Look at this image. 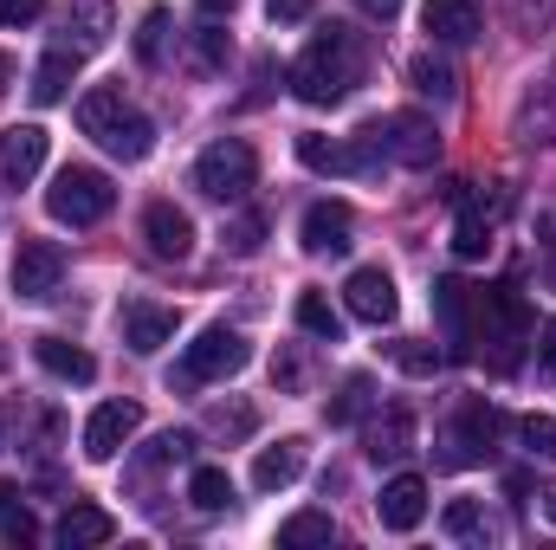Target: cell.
<instances>
[{
    "label": "cell",
    "instance_id": "cell-2",
    "mask_svg": "<svg viewBox=\"0 0 556 550\" xmlns=\"http://www.w3.org/2000/svg\"><path fill=\"white\" fill-rule=\"evenodd\" d=\"M78 130L85 137L104 142V155H117V162H142L149 149H155V124L124 104V91L117 85H98V91H85L78 98Z\"/></svg>",
    "mask_w": 556,
    "mask_h": 550
},
{
    "label": "cell",
    "instance_id": "cell-21",
    "mask_svg": "<svg viewBox=\"0 0 556 550\" xmlns=\"http://www.w3.org/2000/svg\"><path fill=\"white\" fill-rule=\"evenodd\" d=\"M466 285L459 278H433V317H440V330H446V343H453V357H466V343H472V324H466Z\"/></svg>",
    "mask_w": 556,
    "mask_h": 550
},
{
    "label": "cell",
    "instance_id": "cell-34",
    "mask_svg": "<svg viewBox=\"0 0 556 550\" xmlns=\"http://www.w3.org/2000/svg\"><path fill=\"white\" fill-rule=\"evenodd\" d=\"M162 39H168V13H162V7H149V13H142V26H137V59H142V65H155V59H162Z\"/></svg>",
    "mask_w": 556,
    "mask_h": 550
},
{
    "label": "cell",
    "instance_id": "cell-4",
    "mask_svg": "<svg viewBox=\"0 0 556 550\" xmlns=\"http://www.w3.org/2000/svg\"><path fill=\"white\" fill-rule=\"evenodd\" d=\"M253 182H260V155H253V142L220 137V142H207V149L194 155V188H201L207 201H247Z\"/></svg>",
    "mask_w": 556,
    "mask_h": 550
},
{
    "label": "cell",
    "instance_id": "cell-16",
    "mask_svg": "<svg viewBox=\"0 0 556 550\" xmlns=\"http://www.w3.org/2000/svg\"><path fill=\"white\" fill-rule=\"evenodd\" d=\"M376 518H382V532H415L427 518V479L420 473H395L382 486V499H376Z\"/></svg>",
    "mask_w": 556,
    "mask_h": 550
},
{
    "label": "cell",
    "instance_id": "cell-14",
    "mask_svg": "<svg viewBox=\"0 0 556 550\" xmlns=\"http://www.w3.org/2000/svg\"><path fill=\"white\" fill-rule=\"evenodd\" d=\"M117 330H124V343H130L137 357H155L162 343H175V311H168V304H149V298H124Z\"/></svg>",
    "mask_w": 556,
    "mask_h": 550
},
{
    "label": "cell",
    "instance_id": "cell-31",
    "mask_svg": "<svg viewBox=\"0 0 556 550\" xmlns=\"http://www.w3.org/2000/svg\"><path fill=\"white\" fill-rule=\"evenodd\" d=\"M369 396H376V383H369V376H350V383H343V396L330 402V427H350L356 414L369 409Z\"/></svg>",
    "mask_w": 556,
    "mask_h": 550
},
{
    "label": "cell",
    "instance_id": "cell-9",
    "mask_svg": "<svg viewBox=\"0 0 556 550\" xmlns=\"http://www.w3.org/2000/svg\"><path fill=\"white\" fill-rule=\"evenodd\" d=\"M479 304H485V317H492V330H485V343H492V370H518V343H525V304H518V291L511 285H492V291H479Z\"/></svg>",
    "mask_w": 556,
    "mask_h": 550
},
{
    "label": "cell",
    "instance_id": "cell-1",
    "mask_svg": "<svg viewBox=\"0 0 556 550\" xmlns=\"http://www.w3.org/2000/svg\"><path fill=\"white\" fill-rule=\"evenodd\" d=\"M356 85H363V33H350V26H324L304 46V59L291 65V91L304 104H317V111L343 104Z\"/></svg>",
    "mask_w": 556,
    "mask_h": 550
},
{
    "label": "cell",
    "instance_id": "cell-12",
    "mask_svg": "<svg viewBox=\"0 0 556 550\" xmlns=\"http://www.w3.org/2000/svg\"><path fill=\"white\" fill-rule=\"evenodd\" d=\"M343 304H350V317H363V324H395V311H402V298H395V278L382 273V266H356L350 285H343Z\"/></svg>",
    "mask_w": 556,
    "mask_h": 550
},
{
    "label": "cell",
    "instance_id": "cell-38",
    "mask_svg": "<svg viewBox=\"0 0 556 550\" xmlns=\"http://www.w3.org/2000/svg\"><path fill=\"white\" fill-rule=\"evenodd\" d=\"M46 13V0H0V26H33Z\"/></svg>",
    "mask_w": 556,
    "mask_h": 550
},
{
    "label": "cell",
    "instance_id": "cell-6",
    "mask_svg": "<svg viewBox=\"0 0 556 550\" xmlns=\"http://www.w3.org/2000/svg\"><path fill=\"white\" fill-rule=\"evenodd\" d=\"M498 427H505V414L492 409V402H466V409L453 414V427H446V447H440V466H479V460L492 453V440H498Z\"/></svg>",
    "mask_w": 556,
    "mask_h": 550
},
{
    "label": "cell",
    "instance_id": "cell-40",
    "mask_svg": "<svg viewBox=\"0 0 556 550\" xmlns=\"http://www.w3.org/2000/svg\"><path fill=\"white\" fill-rule=\"evenodd\" d=\"M0 538H7V545H33V538H39V525H33L26 512H13V518H0Z\"/></svg>",
    "mask_w": 556,
    "mask_h": 550
},
{
    "label": "cell",
    "instance_id": "cell-20",
    "mask_svg": "<svg viewBox=\"0 0 556 550\" xmlns=\"http://www.w3.org/2000/svg\"><path fill=\"white\" fill-rule=\"evenodd\" d=\"M33 357H39V370L46 376H59V383H91L98 376V363H91V350H78V343H65V337H33Z\"/></svg>",
    "mask_w": 556,
    "mask_h": 550
},
{
    "label": "cell",
    "instance_id": "cell-43",
    "mask_svg": "<svg viewBox=\"0 0 556 550\" xmlns=\"http://www.w3.org/2000/svg\"><path fill=\"white\" fill-rule=\"evenodd\" d=\"M356 7H363L369 20H395V13H402V0H356Z\"/></svg>",
    "mask_w": 556,
    "mask_h": 550
},
{
    "label": "cell",
    "instance_id": "cell-46",
    "mask_svg": "<svg viewBox=\"0 0 556 550\" xmlns=\"http://www.w3.org/2000/svg\"><path fill=\"white\" fill-rule=\"evenodd\" d=\"M544 512H551V525H556V486H551V492H544Z\"/></svg>",
    "mask_w": 556,
    "mask_h": 550
},
{
    "label": "cell",
    "instance_id": "cell-30",
    "mask_svg": "<svg viewBox=\"0 0 556 550\" xmlns=\"http://www.w3.org/2000/svg\"><path fill=\"white\" fill-rule=\"evenodd\" d=\"M408 78H415V91H427V98H440V104H446V98L459 91L453 65H446V59H433V52H420L415 65H408Z\"/></svg>",
    "mask_w": 556,
    "mask_h": 550
},
{
    "label": "cell",
    "instance_id": "cell-41",
    "mask_svg": "<svg viewBox=\"0 0 556 550\" xmlns=\"http://www.w3.org/2000/svg\"><path fill=\"white\" fill-rule=\"evenodd\" d=\"M311 7L317 0H273V20L278 26H298V20H311Z\"/></svg>",
    "mask_w": 556,
    "mask_h": 550
},
{
    "label": "cell",
    "instance_id": "cell-39",
    "mask_svg": "<svg viewBox=\"0 0 556 550\" xmlns=\"http://www.w3.org/2000/svg\"><path fill=\"white\" fill-rule=\"evenodd\" d=\"M538 376H544V383H556V317L538 330Z\"/></svg>",
    "mask_w": 556,
    "mask_h": 550
},
{
    "label": "cell",
    "instance_id": "cell-5",
    "mask_svg": "<svg viewBox=\"0 0 556 550\" xmlns=\"http://www.w3.org/2000/svg\"><path fill=\"white\" fill-rule=\"evenodd\" d=\"M247 363H253V343H247L240 330H227V324H207V330L188 343V357H181V370H175L168 383L201 389V383H227V376H240Z\"/></svg>",
    "mask_w": 556,
    "mask_h": 550
},
{
    "label": "cell",
    "instance_id": "cell-8",
    "mask_svg": "<svg viewBox=\"0 0 556 550\" xmlns=\"http://www.w3.org/2000/svg\"><path fill=\"white\" fill-rule=\"evenodd\" d=\"M298 240H304V253H311V260H343V253L356 247V214H350L343 201H311V208H304Z\"/></svg>",
    "mask_w": 556,
    "mask_h": 550
},
{
    "label": "cell",
    "instance_id": "cell-48",
    "mask_svg": "<svg viewBox=\"0 0 556 550\" xmlns=\"http://www.w3.org/2000/svg\"><path fill=\"white\" fill-rule=\"evenodd\" d=\"M551 278H556V266H551Z\"/></svg>",
    "mask_w": 556,
    "mask_h": 550
},
{
    "label": "cell",
    "instance_id": "cell-18",
    "mask_svg": "<svg viewBox=\"0 0 556 550\" xmlns=\"http://www.w3.org/2000/svg\"><path fill=\"white\" fill-rule=\"evenodd\" d=\"M304 460H311V447H304L298 434H285L278 447H260V460H253V486H260V492H285V486L304 473Z\"/></svg>",
    "mask_w": 556,
    "mask_h": 550
},
{
    "label": "cell",
    "instance_id": "cell-29",
    "mask_svg": "<svg viewBox=\"0 0 556 550\" xmlns=\"http://www.w3.org/2000/svg\"><path fill=\"white\" fill-rule=\"evenodd\" d=\"M278 545H285V550L337 545V525H330V512H298V518H285V525H278Z\"/></svg>",
    "mask_w": 556,
    "mask_h": 550
},
{
    "label": "cell",
    "instance_id": "cell-10",
    "mask_svg": "<svg viewBox=\"0 0 556 550\" xmlns=\"http://www.w3.org/2000/svg\"><path fill=\"white\" fill-rule=\"evenodd\" d=\"M46 130L39 124H13V130H0V195H20L39 168H46Z\"/></svg>",
    "mask_w": 556,
    "mask_h": 550
},
{
    "label": "cell",
    "instance_id": "cell-13",
    "mask_svg": "<svg viewBox=\"0 0 556 550\" xmlns=\"http://www.w3.org/2000/svg\"><path fill=\"white\" fill-rule=\"evenodd\" d=\"M59 278H65V253L52 240H20V253H13V291L20 298H52Z\"/></svg>",
    "mask_w": 556,
    "mask_h": 550
},
{
    "label": "cell",
    "instance_id": "cell-47",
    "mask_svg": "<svg viewBox=\"0 0 556 550\" xmlns=\"http://www.w3.org/2000/svg\"><path fill=\"white\" fill-rule=\"evenodd\" d=\"M7 427H13V414L0 409V447H7Z\"/></svg>",
    "mask_w": 556,
    "mask_h": 550
},
{
    "label": "cell",
    "instance_id": "cell-27",
    "mask_svg": "<svg viewBox=\"0 0 556 550\" xmlns=\"http://www.w3.org/2000/svg\"><path fill=\"white\" fill-rule=\"evenodd\" d=\"M440 525H446V538H459V545H492V518H485L472 499H453V505L440 512Z\"/></svg>",
    "mask_w": 556,
    "mask_h": 550
},
{
    "label": "cell",
    "instance_id": "cell-22",
    "mask_svg": "<svg viewBox=\"0 0 556 550\" xmlns=\"http://www.w3.org/2000/svg\"><path fill=\"white\" fill-rule=\"evenodd\" d=\"M72 78H78V52H46L39 59V72H33V104H65V91H72Z\"/></svg>",
    "mask_w": 556,
    "mask_h": 550
},
{
    "label": "cell",
    "instance_id": "cell-36",
    "mask_svg": "<svg viewBox=\"0 0 556 550\" xmlns=\"http://www.w3.org/2000/svg\"><path fill=\"white\" fill-rule=\"evenodd\" d=\"M194 65H201V72H220V65H227V33H220V26H201V33H194Z\"/></svg>",
    "mask_w": 556,
    "mask_h": 550
},
{
    "label": "cell",
    "instance_id": "cell-11",
    "mask_svg": "<svg viewBox=\"0 0 556 550\" xmlns=\"http://www.w3.org/2000/svg\"><path fill=\"white\" fill-rule=\"evenodd\" d=\"M142 427V409L137 402H104V409H91V421H85V460H117L130 440H137Z\"/></svg>",
    "mask_w": 556,
    "mask_h": 550
},
{
    "label": "cell",
    "instance_id": "cell-44",
    "mask_svg": "<svg viewBox=\"0 0 556 550\" xmlns=\"http://www.w3.org/2000/svg\"><path fill=\"white\" fill-rule=\"evenodd\" d=\"M233 7H240V0H201V13H207V20H220V13H233Z\"/></svg>",
    "mask_w": 556,
    "mask_h": 550
},
{
    "label": "cell",
    "instance_id": "cell-17",
    "mask_svg": "<svg viewBox=\"0 0 556 550\" xmlns=\"http://www.w3.org/2000/svg\"><path fill=\"white\" fill-rule=\"evenodd\" d=\"M420 26L433 46H472L479 39V0H427Z\"/></svg>",
    "mask_w": 556,
    "mask_h": 550
},
{
    "label": "cell",
    "instance_id": "cell-7",
    "mask_svg": "<svg viewBox=\"0 0 556 550\" xmlns=\"http://www.w3.org/2000/svg\"><path fill=\"white\" fill-rule=\"evenodd\" d=\"M376 137L389 149V162H402V168H433V155H440V130L420 111H389L376 124Z\"/></svg>",
    "mask_w": 556,
    "mask_h": 550
},
{
    "label": "cell",
    "instance_id": "cell-23",
    "mask_svg": "<svg viewBox=\"0 0 556 550\" xmlns=\"http://www.w3.org/2000/svg\"><path fill=\"white\" fill-rule=\"evenodd\" d=\"M408 447H415V414L408 409H389L369 427V460H376V466H382V460H402Z\"/></svg>",
    "mask_w": 556,
    "mask_h": 550
},
{
    "label": "cell",
    "instance_id": "cell-35",
    "mask_svg": "<svg viewBox=\"0 0 556 550\" xmlns=\"http://www.w3.org/2000/svg\"><path fill=\"white\" fill-rule=\"evenodd\" d=\"M518 440H525L538 460H556V421L551 414H525V421H518Z\"/></svg>",
    "mask_w": 556,
    "mask_h": 550
},
{
    "label": "cell",
    "instance_id": "cell-45",
    "mask_svg": "<svg viewBox=\"0 0 556 550\" xmlns=\"http://www.w3.org/2000/svg\"><path fill=\"white\" fill-rule=\"evenodd\" d=\"M7 85H13V59L0 52V98H7Z\"/></svg>",
    "mask_w": 556,
    "mask_h": 550
},
{
    "label": "cell",
    "instance_id": "cell-19",
    "mask_svg": "<svg viewBox=\"0 0 556 550\" xmlns=\"http://www.w3.org/2000/svg\"><path fill=\"white\" fill-rule=\"evenodd\" d=\"M65 550H91V545H111L117 538V518L104 512V505H65V518H59V532H52Z\"/></svg>",
    "mask_w": 556,
    "mask_h": 550
},
{
    "label": "cell",
    "instance_id": "cell-33",
    "mask_svg": "<svg viewBox=\"0 0 556 550\" xmlns=\"http://www.w3.org/2000/svg\"><path fill=\"white\" fill-rule=\"evenodd\" d=\"M207 427H214V434H227V440H247V434L260 427V414L247 409V402H233V409L220 402V409H207Z\"/></svg>",
    "mask_w": 556,
    "mask_h": 550
},
{
    "label": "cell",
    "instance_id": "cell-32",
    "mask_svg": "<svg viewBox=\"0 0 556 550\" xmlns=\"http://www.w3.org/2000/svg\"><path fill=\"white\" fill-rule=\"evenodd\" d=\"M220 240H227V253H233V260H253V253H260V240H266V221H260V214H240Z\"/></svg>",
    "mask_w": 556,
    "mask_h": 550
},
{
    "label": "cell",
    "instance_id": "cell-25",
    "mask_svg": "<svg viewBox=\"0 0 556 550\" xmlns=\"http://www.w3.org/2000/svg\"><path fill=\"white\" fill-rule=\"evenodd\" d=\"M298 162L317 168V175H350V142H330V137H317V130H304L298 137Z\"/></svg>",
    "mask_w": 556,
    "mask_h": 550
},
{
    "label": "cell",
    "instance_id": "cell-37",
    "mask_svg": "<svg viewBox=\"0 0 556 550\" xmlns=\"http://www.w3.org/2000/svg\"><path fill=\"white\" fill-rule=\"evenodd\" d=\"M395 363H402L408 376H433V370H440V350H433V343H395Z\"/></svg>",
    "mask_w": 556,
    "mask_h": 550
},
{
    "label": "cell",
    "instance_id": "cell-15",
    "mask_svg": "<svg viewBox=\"0 0 556 550\" xmlns=\"http://www.w3.org/2000/svg\"><path fill=\"white\" fill-rule=\"evenodd\" d=\"M142 240H149L155 260H188V253H194V221H188L175 201H149V214H142Z\"/></svg>",
    "mask_w": 556,
    "mask_h": 550
},
{
    "label": "cell",
    "instance_id": "cell-26",
    "mask_svg": "<svg viewBox=\"0 0 556 550\" xmlns=\"http://www.w3.org/2000/svg\"><path fill=\"white\" fill-rule=\"evenodd\" d=\"M492 247V221L479 214V201H459V227H453V253L459 260H485Z\"/></svg>",
    "mask_w": 556,
    "mask_h": 550
},
{
    "label": "cell",
    "instance_id": "cell-24",
    "mask_svg": "<svg viewBox=\"0 0 556 550\" xmlns=\"http://www.w3.org/2000/svg\"><path fill=\"white\" fill-rule=\"evenodd\" d=\"M298 330H311L317 343H343V317H337V304L324 291H304L298 298Z\"/></svg>",
    "mask_w": 556,
    "mask_h": 550
},
{
    "label": "cell",
    "instance_id": "cell-28",
    "mask_svg": "<svg viewBox=\"0 0 556 550\" xmlns=\"http://www.w3.org/2000/svg\"><path fill=\"white\" fill-rule=\"evenodd\" d=\"M188 499H194L201 512H227V505H233V479H227V466H194Z\"/></svg>",
    "mask_w": 556,
    "mask_h": 550
},
{
    "label": "cell",
    "instance_id": "cell-3",
    "mask_svg": "<svg viewBox=\"0 0 556 550\" xmlns=\"http://www.w3.org/2000/svg\"><path fill=\"white\" fill-rule=\"evenodd\" d=\"M111 208H117L111 175H104V168H85V162L59 168V175H52V188H46V214H52L59 227H98Z\"/></svg>",
    "mask_w": 556,
    "mask_h": 550
},
{
    "label": "cell",
    "instance_id": "cell-42",
    "mask_svg": "<svg viewBox=\"0 0 556 550\" xmlns=\"http://www.w3.org/2000/svg\"><path fill=\"white\" fill-rule=\"evenodd\" d=\"M13 512H26V505H20V486H13V479H0V518H13Z\"/></svg>",
    "mask_w": 556,
    "mask_h": 550
}]
</instances>
